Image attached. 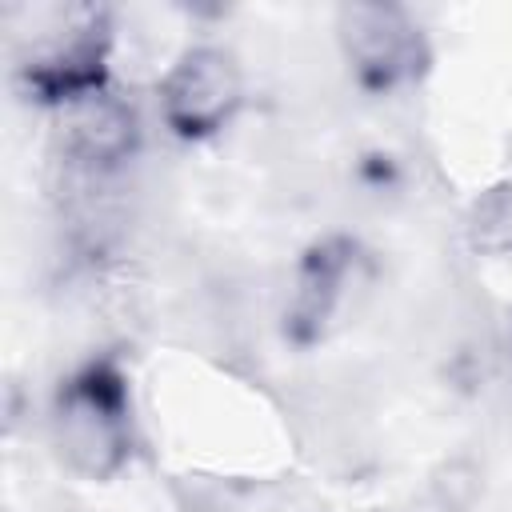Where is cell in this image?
Wrapping results in <instances>:
<instances>
[{
    "instance_id": "2",
    "label": "cell",
    "mask_w": 512,
    "mask_h": 512,
    "mask_svg": "<svg viewBox=\"0 0 512 512\" xmlns=\"http://www.w3.org/2000/svg\"><path fill=\"white\" fill-rule=\"evenodd\" d=\"M108 12L104 8H68L60 24L32 44L20 60V84L36 104L68 108L100 88H108Z\"/></svg>"
},
{
    "instance_id": "5",
    "label": "cell",
    "mask_w": 512,
    "mask_h": 512,
    "mask_svg": "<svg viewBox=\"0 0 512 512\" xmlns=\"http://www.w3.org/2000/svg\"><path fill=\"white\" fill-rule=\"evenodd\" d=\"M356 264H360V248L348 236H324L300 256L292 300L284 312V336L292 344L308 348L328 336Z\"/></svg>"
},
{
    "instance_id": "3",
    "label": "cell",
    "mask_w": 512,
    "mask_h": 512,
    "mask_svg": "<svg viewBox=\"0 0 512 512\" xmlns=\"http://www.w3.org/2000/svg\"><path fill=\"white\" fill-rule=\"evenodd\" d=\"M336 40L352 80L376 96L420 80L428 68V40L400 4H344L336 12Z\"/></svg>"
},
{
    "instance_id": "4",
    "label": "cell",
    "mask_w": 512,
    "mask_h": 512,
    "mask_svg": "<svg viewBox=\"0 0 512 512\" xmlns=\"http://www.w3.org/2000/svg\"><path fill=\"white\" fill-rule=\"evenodd\" d=\"M160 116L180 140H208L232 124L244 100V76L224 48H188L160 80Z\"/></svg>"
},
{
    "instance_id": "1",
    "label": "cell",
    "mask_w": 512,
    "mask_h": 512,
    "mask_svg": "<svg viewBox=\"0 0 512 512\" xmlns=\"http://www.w3.org/2000/svg\"><path fill=\"white\" fill-rule=\"evenodd\" d=\"M52 444L84 480H108L128 464L132 392L116 360H88L60 380L52 400Z\"/></svg>"
},
{
    "instance_id": "6",
    "label": "cell",
    "mask_w": 512,
    "mask_h": 512,
    "mask_svg": "<svg viewBox=\"0 0 512 512\" xmlns=\"http://www.w3.org/2000/svg\"><path fill=\"white\" fill-rule=\"evenodd\" d=\"M136 144H140L136 108L124 96H116L112 88H100V92L60 108V148L76 168H84L92 176H104V172H116L120 164H128Z\"/></svg>"
}]
</instances>
